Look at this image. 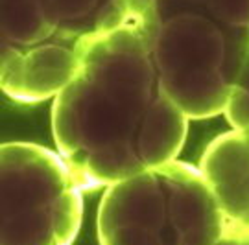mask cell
<instances>
[{
  "mask_svg": "<svg viewBox=\"0 0 249 245\" xmlns=\"http://www.w3.org/2000/svg\"><path fill=\"white\" fill-rule=\"evenodd\" d=\"M160 24L153 0H115L76 44L80 69L53 98L52 133L83 190L148 170L141 140L162 94L153 61Z\"/></svg>",
  "mask_w": 249,
  "mask_h": 245,
  "instance_id": "6da1fadb",
  "label": "cell"
},
{
  "mask_svg": "<svg viewBox=\"0 0 249 245\" xmlns=\"http://www.w3.org/2000/svg\"><path fill=\"white\" fill-rule=\"evenodd\" d=\"M100 245H216L225 219L199 168L174 160L109 186L96 218Z\"/></svg>",
  "mask_w": 249,
  "mask_h": 245,
  "instance_id": "7a4b0ae2",
  "label": "cell"
},
{
  "mask_svg": "<svg viewBox=\"0 0 249 245\" xmlns=\"http://www.w3.org/2000/svg\"><path fill=\"white\" fill-rule=\"evenodd\" d=\"M0 245H72L83 221L81 184L59 153L32 142L0 148Z\"/></svg>",
  "mask_w": 249,
  "mask_h": 245,
  "instance_id": "3957f363",
  "label": "cell"
},
{
  "mask_svg": "<svg viewBox=\"0 0 249 245\" xmlns=\"http://www.w3.org/2000/svg\"><path fill=\"white\" fill-rule=\"evenodd\" d=\"M153 61L160 83L207 74L225 76L227 37L199 15H176L160 24L153 43Z\"/></svg>",
  "mask_w": 249,
  "mask_h": 245,
  "instance_id": "277c9868",
  "label": "cell"
},
{
  "mask_svg": "<svg viewBox=\"0 0 249 245\" xmlns=\"http://www.w3.org/2000/svg\"><path fill=\"white\" fill-rule=\"evenodd\" d=\"M199 170L220 205L225 236L249 240V135L231 131L213 140Z\"/></svg>",
  "mask_w": 249,
  "mask_h": 245,
  "instance_id": "5b68a950",
  "label": "cell"
},
{
  "mask_svg": "<svg viewBox=\"0 0 249 245\" xmlns=\"http://www.w3.org/2000/svg\"><path fill=\"white\" fill-rule=\"evenodd\" d=\"M80 55L59 44H43L30 50L2 46V90L22 104L55 98L80 69Z\"/></svg>",
  "mask_w": 249,
  "mask_h": 245,
  "instance_id": "8992f818",
  "label": "cell"
},
{
  "mask_svg": "<svg viewBox=\"0 0 249 245\" xmlns=\"http://www.w3.org/2000/svg\"><path fill=\"white\" fill-rule=\"evenodd\" d=\"M57 28L39 0H2V46L30 50L50 44Z\"/></svg>",
  "mask_w": 249,
  "mask_h": 245,
  "instance_id": "52a82bcc",
  "label": "cell"
},
{
  "mask_svg": "<svg viewBox=\"0 0 249 245\" xmlns=\"http://www.w3.org/2000/svg\"><path fill=\"white\" fill-rule=\"evenodd\" d=\"M45 13L57 26L63 20H76L89 15L96 6V0H39Z\"/></svg>",
  "mask_w": 249,
  "mask_h": 245,
  "instance_id": "ba28073f",
  "label": "cell"
},
{
  "mask_svg": "<svg viewBox=\"0 0 249 245\" xmlns=\"http://www.w3.org/2000/svg\"><path fill=\"white\" fill-rule=\"evenodd\" d=\"M225 118L231 123L232 131L249 133V90L232 85L227 105H225Z\"/></svg>",
  "mask_w": 249,
  "mask_h": 245,
  "instance_id": "9c48e42d",
  "label": "cell"
},
{
  "mask_svg": "<svg viewBox=\"0 0 249 245\" xmlns=\"http://www.w3.org/2000/svg\"><path fill=\"white\" fill-rule=\"evenodd\" d=\"M207 6L223 24L249 28V0H209Z\"/></svg>",
  "mask_w": 249,
  "mask_h": 245,
  "instance_id": "30bf717a",
  "label": "cell"
},
{
  "mask_svg": "<svg viewBox=\"0 0 249 245\" xmlns=\"http://www.w3.org/2000/svg\"><path fill=\"white\" fill-rule=\"evenodd\" d=\"M216 245H249V240H242V238H232V236H225L222 238Z\"/></svg>",
  "mask_w": 249,
  "mask_h": 245,
  "instance_id": "8fae6325",
  "label": "cell"
},
{
  "mask_svg": "<svg viewBox=\"0 0 249 245\" xmlns=\"http://www.w3.org/2000/svg\"><path fill=\"white\" fill-rule=\"evenodd\" d=\"M192 2H203V4H207L209 0H192Z\"/></svg>",
  "mask_w": 249,
  "mask_h": 245,
  "instance_id": "7c38bea8",
  "label": "cell"
},
{
  "mask_svg": "<svg viewBox=\"0 0 249 245\" xmlns=\"http://www.w3.org/2000/svg\"><path fill=\"white\" fill-rule=\"evenodd\" d=\"M248 135H249V133H248Z\"/></svg>",
  "mask_w": 249,
  "mask_h": 245,
  "instance_id": "4fadbf2b",
  "label": "cell"
}]
</instances>
